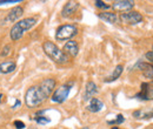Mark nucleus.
Masks as SVG:
<instances>
[{"label": "nucleus", "mask_w": 153, "mask_h": 129, "mask_svg": "<svg viewBox=\"0 0 153 129\" xmlns=\"http://www.w3.org/2000/svg\"><path fill=\"white\" fill-rule=\"evenodd\" d=\"M135 97L141 100H153V87L149 86V83L141 85V92L135 95Z\"/></svg>", "instance_id": "obj_9"}, {"label": "nucleus", "mask_w": 153, "mask_h": 129, "mask_svg": "<svg viewBox=\"0 0 153 129\" xmlns=\"http://www.w3.org/2000/svg\"><path fill=\"white\" fill-rule=\"evenodd\" d=\"M78 8H79V2H76V1H68V2L65 4L61 14H62V17L67 18V17L72 15L73 13H76Z\"/></svg>", "instance_id": "obj_13"}, {"label": "nucleus", "mask_w": 153, "mask_h": 129, "mask_svg": "<svg viewBox=\"0 0 153 129\" xmlns=\"http://www.w3.org/2000/svg\"><path fill=\"white\" fill-rule=\"evenodd\" d=\"M80 129H90L88 127H84V128H80Z\"/></svg>", "instance_id": "obj_28"}, {"label": "nucleus", "mask_w": 153, "mask_h": 129, "mask_svg": "<svg viewBox=\"0 0 153 129\" xmlns=\"http://www.w3.org/2000/svg\"><path fill=\"white\" fill-rule=\"evenodd\" d=\"M10 49H11V47L7 45V46H5V49L1 52V56H7L10 54Z\"/></svg>", "instance_id": "obj_25"}, {"label": "nucleus", "mask_w": 153, "mask_h": 129, "mask_svg": "<svg viewBox=\"0 0 153 129\" xmlns=\"http://www.w3.org/2000/svg\"><path fill=\"white\" fill-rule=\"evenodd\" d=\"M96 6H97V7H99V8H105V10L110 8V5H107V4H105L104 1H100V0H97Z\"/></svg>", "instance_id": "obj_22"}, {"label": "nucleus", "mask_w": 153, "mask_h": 129, "mask_svg": "<svg viewBox=\"0 0 153 129\" xmlns=\"http://www.w3.org/2000/svg\"><path fill=\"white\" fill-rule=\"evenodd\" d=\"M133 116L135 119H151L153 117V108L152 109H140L135 111L133 113Z\"/></svg>", "instance_id": "obj_17"}, {"label": "nucleus", "mask_w": 153, "mask_h": 129, "mask_svg": "<svg viewBox=\"0 0 153 129\" xmlns=\"http://www.w3.org/2000/svg\"><path fill=\"white\" fill-rule=\"evenodd\" d=\"M78 33V28L74 25H62L57 29L56 33V39L60 41H65V40H70L73 37H76Z\"/></svg>", "instance_id": "obj_4"}, {"label": "nucleus", "mask_w": 153, "mask_h": 129, "mask_svg": "<svg viewBox=\"0 0 153 129\" xmlns=\"http://www.w3.org/2000/svg\"><path fill=\"white\" fill-rule=\"evenodd\" d=\"M17 2H20V0H5V1H0V6L8 5V4H17Z\"/></svg>", "instance_id": "obj_23"}, {"label": "nucleus", "mask_w": 153, "mask_h": 129, "mask_svg": "<svg viewBox=\"0 0 153 129\" xmlns=\"http://www.w3.org/2000/svg\"><path fill=\"white\" fill-rule=\"evenodd\" d=\"M64 53L66 55H70V56H76L78 53H79V46L76 43V41H73V40H70L65 43L64 46Z\"/></svg>", "instance_id": "obj_10"}, {"label": "nucleus", "mask_w": 153, "mask_h": 129, "mask_svg": "<svg viewBox=\"0 0 153 129\" xmlns=\"http://www.w3.org/2000/svg\"><path fill=\"white\" fill-rule=\"evenodd\" d=\"M42 49L45 52V54L48 56L50 59H52L54 62L57 63H66L68 61V56L64 53V51H61L56 43H53L52 41H45L42 43Z\"/></svg>", "instance_id": "obj_1"}, {"label": "nucleus", "mask_w": 153, "mask_h": 129, "mask_svg": "<svg viewBox=\"0 0 153 129\" xmlns=\"http://www.w3.org/2000/svg\"><path fill=\"white\" fill-rule=\"evenodd\" d=\"M14 126L17 129H24L25 128V123L21 121H14Z\"/></svg>", "instance_id": "obj_24"}, {"label": "nucleus", "mask_w": 153, "mask_h": 129, "mask_svg": "<svg viewBox=\"0 0 153 129\" xmlns=\"http://www.w3.org/2000/svg\"><path fill=\"white\" fill-rule=\"evenodd\" d=\"M37 22V19L36 18H26L22 19L18 21L17 24L13 25V27L11 28V32H10V35H11V39L13 41H17L22 38L24 33L26 31H28L30 28H32Z\"/></svg>", "instance_id": "obj_2"}, {"label": "nucleus", "mask_w": 153, "mask_h": 129, "mask_svg": "<svg viewBox=\"0 0 153 129\" xmlns=\"http://www.w3.org/2000/svg\"><path fill=\"white\" fill-rule=\"evenodd\" d=\"M39 88L41 89V92L44 93V95L47 97H50V95L53 93L56 88V80L54 79H45L44 81H41Z\"/></svg>", "instance_id": "obj_8"}, {"label": "nucleus", "mask_w": 153, "mask_h": 129, "mask_svg": "<svg viewBox=\"0 0 153 129\" xmlns=\"http://www.w3.org/2000/svg\"><path fill=\"white\" fill-rule=\"evenodd\" d=\"M102 107H104V103H102L99 99L92 97V99L90 100V105H88L87 109L90 111H92V113H98V111H100L102 109Z\"/></svg>", "instance_id": "obj_15"}, {"label": "nucleus", "mask_w": 153, "mask_h": 129, "mask_svg": "<svg viewBox=\"0 0 153 129\" xmlns=\"http://www.w3.org/2000/svg\"><path fill=\"white\" fill-rule=\"evenodd\" d=\"M111 129H120V128H118V127H113V128H111Z\"/></svg>", "instance_id": "obj_29"}, {"label": "nucleus", "mask_w": 153, "mask_h": 129, "mask_svg": "<svg viewBox=\"0 0 153 129\" xmlns=\"http://www.w3.org/2000/svg\"><path fill=\"white\" fill-rule=\"evenodd\" d=\"M134 7V1L132 0H117L112 4V8L117 12H130Z\"/></svg>", "instance_id": "obj_7"}, {"label": "nucleus", "mask_w": 153, "mask_h": 129, "mask_svg": "<svg viewBox=\"0 0 153 129\" xmlns=\"http://www.w3.org/2000/svg\"><path fill=\"white\" fill-rule=\"evenodd\" d=\"M99 18L106 22H110V24H115L117 20H118V17L115 13H111V12H101L99 14Z\"/></svg>", "instance_id": "obj_18"}, {"label": "nucleus", "mask_w": 153, "mask_h": 129, "mask_svg": "<svg viewBox=\"0 0 153 129\" xmlns=\"http://www.w3.org/2000/svg\"><path fill=\"white\" fill-rule=\"evenodd\" d=\"M70 92H71V85L70 83L68 85H62V86H60L59 88H57L53 92L51 100L53 102H56V103H62L67 99Z\"/></svg>", "instance_id": "obj_5"}, {"label": "nucleus", "mask_w": 153, "mask_h": 129, "mask_svg": "<svg viewBox=\"0 0 153 129\" xmlns=\"http://www.w3.org/2000/svg\"><path fill=\"white\" fill-rule=\"evenodd\" d=\"M119 19H120L121 22H124L126 25H137V24L143 21V15L139 12L130 11V12H126V13H121Z\"/></svg>", "instance_id": "obj_6"}, {"label": "nucleus", "mask_w": 153, "mask_h": 129, "mask_svg": "<svg viewBox=\"0 0 153 129\" xmlns=\"http://www.w3.org/2000/svg\"><path fill=\"white\" fill-rule=\"evenodd\" d=\"M16 68H17V65L12 60H7V61H4V62L0 63V73L2 74L12 73Z\"/></svg>", "instance_id": "obj_14"}, {"label": "nucleus", "mask_w": 153, "mask_h": 129, "mask_svg": "<svg viewBox=\"0 0 153 129\" xmlns=\"http://www.w3.org/2000/svg\"><path fill=\"white\" fill-rule=\"evenodd\" d=\"M124 121H125L124 116H123L121 114H118L115 120H113V121H107V123H108V125H120V123H123Z\"/></svg>", "instance_id": "obj_20"}, {"label": "nucleus", "mask_w": 153, "mask_h": 129, "mask_svg": "<svg viewBox=\"0 0 153 129\" xmlns=\"http://www.w3.org/2000/svg\"><path fill=\"white\" fill-rule=\"evenodd\" d=\"M46 100V96L44 95V93L41 92V89L39 88V86H33L30 87L27 89V92L25 94V103L28 108H36L39 107L44 101Z\"/></svg>", "instance_id": "obj_3"}, {"label": "nucleus", "mask_w": 153, "mask_h": 129, "mask_svg": "<svg viewBox=\"0 0 153 129\" xmlns=\"http://www.w3.org/2000/svg\"><path fill=\"white\" fill-rule=\"evenodd\" d=\"M24 13V10L22 7L20 6H16L13 7V10L10 11V13L7 14V17L5 18V24H8V22H14L17 19H19Z\"/></svg>", "instance_id": "obj_12"}, {"label": "nucleus", "mask_w": 153, "mask_h": 129, "mask_svg": "<svg viewBox=\"0 0 153 129\" xmlns=\"http://www.w3.org/2000/svg\"><path fill=\"white\" fill-rule=\"evenodd\" d=\"M146 59L149 60V61H151V62H153V51H151V52H149V53H146Z\"/></svg>", "instance_id": "obj_26"}, {"label": "nucleus", "mask_w": 153, "mask_h": 129, "mask_svg": "<svg viewBox=\"0 0 153 129\" xmlns=\"http://www.w3.org/2000/svg\"><path fill=\"white\" fill-rule=\"evenodd\" d=\"M98 92V87H97V85L93 82V81H88L87 83H86V91H85V100H91L92 99V96L97 94Z\"/></svg>", "instance_id": "obj_16"}, {"label": "nucleus", "mask_w": 153, "mask_h": 129, "mask_svg": "<svg viewBox=\"0 0 153 129\" xmlns=\"http://www.w3.org/2000/svg\"><path fill=\"white\" fill-rule=\"evenodd\" d=\"M2 99H4V95H2V94H0V103H1V101H2Z\"/></svg>", "instance_id": "obj_27"}, {"label": "nucleus", "mask_w": 153, "mask_h": 129, "mask_svg": "<svg viewBox=\"0 0 153 129\" xmlns=\"http://www.w3.org/2000/svg\"><path fill=\"white\" fill-rule=\"evenodd\" d=\"M123 71H124V67H123L121 65H118V66L114 68V71H113L112 75H110L108 77L105 79V82H112V81H115L117 79H119V76L121 75Z\"/></svg>", "instance_id": "obj_19"}, {"label": "nucleus", "mask_w": 153, "mask_h": 129, "mask_svg": "<svg viewBox=\"0 0 153 129\" xmlns=\"http://www.w3.org/2000/svg\"><path fill=\"white\" fill-rule=\"evenodd\" d=\"M36 121H37V123L39 125H47V123H50V119H47V117H45V116H37L36 117Z\"/></svg>", "instance_id": "obj_21"}, {"label": "nucleus", "mask_w": 153, "mask_h": 129, "mask_svg": "<svg viewBox=\"0 0 153 129\" xmlns=\"http://www.w3.org/2000/svg\"><path fill=\"white\" fill-rule=\"evenodd\" d=\"M138 68L140 69V72L143 73L144 77L147 79L149 81H153V66L146 62H139L138 63Z\"/></svg>", "instance_id": "obj_11"}]
</instances>
